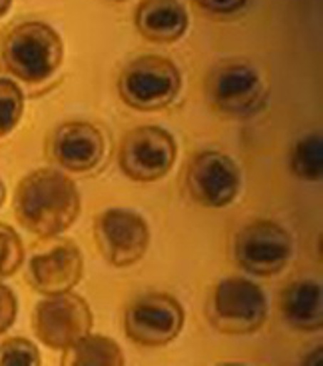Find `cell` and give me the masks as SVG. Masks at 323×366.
<instances>
[{
  "label": "cell",
  "mask_w": 323,
  "mask_h": 366,
  "mask_svg": "<svg viewBox=\"0 0 323 366\" xmlns=\"http://www.w3.org/2000/svg\"><path fill=\"white\" fill-rule=\"evenodd\" d=\"M82 200L76 182L58 169L32 170L14 192V217L29 232L54 238L80 217Z\"/></svg>",
  "instance_id": "cell-1"
},
{
  "label": "cell",
  "mask_w": 323,
  "mask_h": 366,
  "mask_svg": "<svg viewBox=\"0 0 323 366\" xmlns=\"http://www.w3.org/2000/svg\"><path fill=\"white\" fill-rule=\"evenodd\" d=\"M0 59L12 76L39 84L62 66L64 44L52 26L30 20L14 26L4 36Z\"/></svg>",
  "instance_id": "cell-2"
},
{
  "label": "cell",
  "mask_w": 323,
  "mask_h": 366,
  "mask_svg": "<svg viewBox=\"0 0 323 366\" xmlns=\"http://www.w3.org/2000/svg\"><path fill=\"white\" fill-rule=\"evenodd\" d=\"M206 312L210 325L222 335H252L264 327L267 298L250 278H224L212 290Z\"/></svg>",
  "instance_id": "cell-3"
},
{
  "label": "cell",
  "mask_w": 323,
  "mask_h": 366,
  "mask_svg": "<svg viewBox=\"0 0 323 366\" xmlns=\"http://www.w3.org/2000/svg\"><path fill=\"white\" fill-rule=\"evenodd\" d=\"M182 90V74L172 60L146 54L128 62L118 79V94L124 104L136 110H160L170 107Z\"/></svg>",
  "instance_id": "cell-4"
},
{
  "label": "cell",
  "mask_w": 323,
  "mask_h": 366,
  "mask_svg": "<svg viewBox=\"0 0 323 366\" xmlns=\"http://www.w3.org/2000/svg\"><path fill=\"white\" fill-rule=\"evenodd\" d=\"M206 99L215 112L245 119L265 104L267 82L250 62H224L207 74Z\"/></svg>",
  "instance_id": "cell-5"
},
{
  "label": "cell",
  "mask_w": 323,
  "mask_h": 366,
  "mask_svg": "<svg viewBox=\"0 0 323 366\" xmlns=\"http://www.w3.org/2000/svg\"><path fill=\"white\" fill-rule=\"evenodd\" d=\"M94 315L84 298L66 290L42 298L32 315L34 335L52 350H64L92 332Z\"/></svg>",
  "instance_id": "cell-6"
},
{
  "label": "cell",
  "mask_w": 323,
  "mask_h": 366,
  "mask_svg": "<svg viewBox=\"0 0 323 366\" xmlns=\"http://www.w3.org/2000/svg\"><path fill=\"white\" fill-rule=\"evenodd\" d=\"M178 157L174 137L162 127L146 124L130 130L120 142L118 164L130 180L156 182L172 170Z\"/></svg>",
  "instance_id": "cell-7"
},
{
  "label": "cell",
  "mask_w": 323,
  "mask_h": 366,
  "mask_svg": "<svg viewBox=\"0 0 323 366\" xmlns=\"http://www.w3.org/2000/svg\"><path fill=\"white\" fill-rule=\"evenodd\" d=\"M292 252V234L274 220H254L235 234V262L255 277L280 274L287 267Z\"/></svg>",
  "instance_id": "cell-8"
},
{
  "label": "cell",
  "mask_w": 323,
  "mask_h": 366,
  "mask_svg": "<svg viewBox=\"0 0 323 366\" xmlns=\"http://www.w3.org/2000/svg\"><path fill=\"white\" fill-rule=\"evenodd\" d=\"M184 308L176 298L152 292L134 300L124 315L126 337L142 347H164L176 340L184 328Z\"/></svg>",
  "instance_id": "cell-9"
},
{
  "label": "cell",
  "mask_w": 323,
  "mask_h": 366,
  "mask_svg": "<svg viewBox=\"0 0 323 366\" xmlns=\"http://www.w3.org/2000/svg\"><path fill=\"white\" fill-rule=\"evenodd\" d=\"M94 238L108 264L126 268L140 262L150 244V228L144 218L128 208H110L94 222Z\"/></svg>",
  "instance_id": "cell-10"
},
{
  "label": "cell",
  "mask_w": 323,
  "mask_h": 366,
  "mask_svg": "<svg viewBox=\"0 0 323 366\" xmlns=\"http://www.w3.org/2000/svg\"><path fill=\"white\" fill-rule=\"evenodd\" d=\"M242 174L232 157L217 150L200 152L192 159L186 172V188L198 204L224 208L232 204L240 192Z\"/></svg>",
  "instance_id": "cell-11"
},
{
  "label": "cell",
  "mask_w": 323,
  "mask_h": 366,
  "mask_svg": "<svg viewBox=\"0 0 323 366\" xmlns=\"http://www.w3.org/2000/svg\"><path fill=\"white\" fill-rule=\"evenodd\" d=\"M84 272V258L72 240H56L29 260L26 278L36 292L48 297L72 290Z\"/></svg>",
  "instance_id": "cell-12"
},
{
  "label": "cell",
  "mask_w": 323,
  "mask_h": 366,
  "mask_svg": "<svg viewBox=\"0 0 323 366\" xmlns=\"http://www.w3.org/2000/svg\"><path fill=\"white\" fill-rule=\"evenodd\" d=\"M106 150V140L98 127L90 122H64L50 134L48 157L60 169L88 172L96 169Z\"/></svg>",
  "instance_id": "cell-13"
},
{
  "label": "cell",
  "mask_w": 323,
  "mask_h": 366,
  "mask_svg": "<svg viewBox=\"0 0 323 366\" xmlns=\"http://www.w3.org/2000/svg\"><path fill=\"white\" fill-rule=\"evenodd\" d=\"M134 22L144 39L170 44L186 34L190 16L184 4L178 0H142Z\"/></svg>",
  "instance_id": "cell-14"
},
{
  "label": "cell",
  "mask_w": 323,
  "mask_h": 366,
  "mask_svg": "<svg viewBox=\"0 0 323 366\" xmlns=\"http://www.w3.org/2000/svg\"><path fill=\"white\" fill-rule=\"evenodd\" d=\"M280 312L295 330L315 332L323 327V290L319 282L294 280L280 295Z\"/></svg>",
  "instance_id": "cell-15"
},
{
  "label": "cell",
  "mask_w": 323,
  "mask_h": 366,
  "mask_svg": "<svg viewBox=\"0 0 323 366\" xmlns=\"http://www.w3.org/2000/svg\"><path fill=\"white\" fill-rule=\"evenodd\" d=\"M124 352L114 338L86 335L62 350V366H122Z\"/></svg>",
  "instance_id": "cell-16"
},
{
  "label": "cell",
  "mask_w": 323,
  "mask_h": 366,
  "mask_svg": "<svg viewBox=\"0 0 323 366\" xmlns=\"http://www.w3.org/2000/svg\"><path fill=\"white\" fill-rule=\"evenodd\" d=\"M292 172L299 180L319 182L323 177V142L322 134L315 132L305 139L297 140L289 154Z\"/></svg>",
  "instance_id": "cell-17"
},
{
  "label": "cell",
  "mask_w": 323,
  "mask_h": 366,
  "mask_svg": "<svg viewBox=\"0 0 323 366\" xmlns=\"http://www.w3.org/2000/svg\"><path fill=\"white\" fill-rule=\"evenodd\" d=\"M24 112V94L16 82L0 79V137L16 129Z\"/></svg>",
  "instance_id": "cell-18"
},
{
  "label": "cell",
  "mask_w": 323,
  "mask_h": 366,
  "mask_svg": "<svg viewBox=\"0 0 323 366\" xmlns=\"http://www.w3.org/2000/svg\"><path fill=\"white\" fill-rule=\"evenodd\" d=\"M24 262V247L14 228L0 222V278L16 274Z\"/></svg>",
  "instance_id": "cell-19"
},
{
  "label": "cell",
  "mask_w": 323,
  "mask_h": 366,
  "mask_svg": "<svg viewBox=\"0 0 323 366\" xmlns=\"http://www.w3.org/2000/svg\"><path fill=\"white\" fill-rule=\"evenodd\" d=\"M40 350L34 342L22 337L6 338L0 342V366H40Z\"/></svg>",
  "instance_id": "cell-20"
},
{
  "label": "cell",
  "mask_w": 323,
  "mask_h": 366,
  "mask_svg": "<svg viewBox=\"0 0 323 366\" xmlns=\"http://www.w3.org/2000/svg\"><path fill=\"white\" fill-rule=\"evenodd\" d=\"M16 312H19V302H16L14 292L0 282V335L14 325Z\"/></svg>",
  "instance_id": "cell-21"
},
{
  "label": "cell",
  "mask_w": 323,
  "mask_h": 366,
  "mask_svg": "<svg viewBox=\"0 0 323 366\" xmlns=\"http://www.w3.org/2000/svg\"><path fill=\"white\" fill-rule=\"evenodd\" d=\"M200 9L207 10L212 14H234L244 9L247 0H194Z\"/></svg>",
  "instance_id": "cell-22"
},
{
  "label": "cell",
  "mask_w": 323,
  "mask_h": 366,
  "mask_svg": "<svg viewBox=\"0 0 323 366\" xmlns=\"http://www.w3.org/2000/svg\"><path fill=\"white\" fill-rule=\"evenodd\" d=\"M10 4H12V0H0V16H4L9 12Z\"/></svg>",
  "instance_id": "cell-23"
},
{
  "label": "cell",
  "mask_w": 323,
  "mask_h": 366,
  "mask_svg": "<svg viewBox=\"0 0 323 366\" xmlns=\"http://www.w3.org/2000/svg\"><path fill=\"white\" fill-rule=\"evenodd\" d=\"M4 200H6V187H4V182L0 180V207L4 204Z\"/></svg>",
  "instance_id": "cell-24"
},
{
  "label": "cell",
  "mask_w": 323,
  "mask_h": 366,
  "mask_svg": "<svg viewBox=\"0 0 323 366\" xmlns=\"http://www.w3.org/2000/svg\"><path fill=\"white\" fill-rule=\"evenodd\" d=\"M112 2H126V0H112Z\"/></svg>",
  "instance_id": "cell-25"
}]
</instances>
